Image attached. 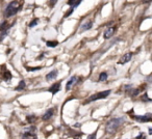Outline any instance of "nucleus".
Returning a JSON list of instances; mask_svg holds the SVG:
<instances>
[{"label":"nucleus","mask_w":152,"mask_h":139,"mask_svg":"<svg viewBox=\"0 0 152 139\" xmlns=\"http://www.w3.org/2000/svg\"><path fill=\"white\" fill-rule=\"evenodd\" d=\"M37 23H39V19H35V20H33L31 23H30V24H29V27L31 28V27H33V26L37 25Z\"/></svg>","instance_id":"aec40b11"},{"label":"nucleus","mask_w":152,"mask_h":139,"mask_svg":"<svg viewBox=\"0 0 152 139\" xmlns=\"http://www.w3.org/2000/svg\"><path fill=\"white\" fill-rule=\"evenodd\" d=\"M77 81H78V78H77V77H76V76H73V77H72L71 79H70L69 81L67 82L66 90H67V91H69L70 89H71V88H72V86L75 85V84L77 83Z\"/></svg>","instance_id":"6e6552de"},{"label":"nucleus","mask_w":152,"mask_h":139,"mask_svg":"<svg viewBox=\"0 0 152 139\" xmlns=\"http://www.w3.org/2000/svg\"><path fill=\"white\" fill-rule=\"evenodd\" d=\"M35 119H37V116H35V115H29V116H27L28 122H33Z\"/></svg>","instance_id":"6ab92c4d"},{"label":"nucleus","mask_w":152,"mask_h":139,"mask_svg":"<svg viewBox=\"0 0 152 139\" xmlns=\"http://www.w3.org/2000/svg\"><path fill=\"white\" fill-rule=\"evenodd\" d=\"M86 139H96V132H94L93 134H91V135H89L88 136V138Z\"/></svg>","instance_id":"5701e85b"},{"label":"nucleus","mask_w":152,"mask_h":139,"mask_svg":"<svg viewBox=\"0 0 152 139\" xmlns=\"http://www.w3.org/2000/svg\"><path fill=\"white\" fill-rule=\"evenodd\" d=\"M124 122L123 117H117V118H112L109 119L107 124L105 126V130L106 133L108 134H114L116 131L119 129V127L122 126V124Z\"/></svg>","instance_id":"f257e3e1"},{"label":"nucleus","mask_w":152,"mask_h":139,"mask_svg":"<svg viewBox=\"0 0 152 139\" xmlns=\"http://www.w3.org/2000/svg\"><path fill=\"white\" fill-rule=\"evenodd\" d=\"M110 94V90H105V91H101V92H98L96 94H93L86 100L84 104H89L91 102H94V101H97V100H102V99H106L107 96Z\"/></svg>","instance_id":"7ed1b4c3"},{"label":"nucleus","mask_w":152,"mask_h":139,"mask_svg":"<svg viewBox=\"0 0 152 139\" xmlns=\"http://www.w3.org/2000/svg\"><path fill=\"white\" fill-rule=\"evenodd\" d=\"M1 76H2V79L5 81V82H9V80L12 79V74H11V72L9 71H5L1 73Z\"/></svg>","instance_id":"ddd939ff"},{"label":"nucleus","mask_w":152,"mask_h":139,"mask_svg":"<svg viewBox=\"0 0 152 139\" xmlns=\"http://www.w3.org/2000/svg\"><path fill=\"white\" fill-rule=\"evenodd\" d=\"M135 120H138L139 122H150L152 119V114L147 113L145 115H137V116H132Z\"/></svg>","instance_id":"39448f33"},{"label":"nucleus","mask_w":152,"mask_h":139,"mask_svg":"<svg viewBox=\"0 0 152 139\" xmlns=\"http://www.w3.org/2000/svg\"><path fill=\"white\" fill-rule=\"evenodd\" d=\"M58 72L56 71V70H53L52 72H50L49 74L46 75V80L47 81H50V80H54L56 77H58Z\"/></svg>","instance_id":"9d476101"},{"label":"nucleus","mask_w":152,"mask_h":139,"mask_svg":"<svg viewBox=\"0 0 152 139\" xmlns=\"http://www.w3.org/2000/svg\"><path fill=\"white\" fill-rule=\"evenodd\" d=\"M93 26V22L92 21H88L86 22L84 24H82V26L80 27V31H84V30H90V29L92 28Z\"/></svg>","instance_id":"f8f14e48"},{"label":"nucleus","mask_w":152,"mask_h":139,"mask_svg":"<svg viewBox=\"0 0 152 139\" xmlns=\"http://www.w3.org/2000/svg\"><path fill=\"white\" fill-rule=\"evenodd\" d=\"M142 100H143V101H145V102H150V101H151V99H149V98H148V94H144V96L142 98Z\"/></svg>","instance_id":"4be33fe9"},{"label":"nucleus","mask_w":152,"mask_h":139,"mask_svg":"<svg viewBox=\"0 0 152 139\" xmlns=\"http://www.w3.org/2000/svg\"><path fill=\"white\" fill-rule=\"evenodd\" d=\"M115 31H116V27H108V28L104 31V34H103L104 39H105V40H109V39L114 35Z\"/></svg>","instance_id":"0eeeda50"},{"label":"nucleus","mask_w":152,"mask_h":139,"mask_svg":"<svg viewBox=\"0 0 152 139\" xmlns=\"http://www.w3.org/2000/svg\"><path fill=\"white\" fill-rule=\"evenodd\" d=\"M106 79H107V74H106L105 72L101 73L100 76H99V81H105Z\"/></svg>","instance_id":"a211bd4d"},{"label":"nucleus","mask_w":152,"mask_h":139,"mask_svg":"<svg viewBox=\"0 0 152 139\" xmlns=\"http://www.w3.org/2000/svg\"><path fill=\"white\" fill-rule=\"evenodd\" d=\"M148 130H149V134H150V135H151V134H152V129H151V128H149V129H148Z\"/></svg>","instance_id":"393cba45"},{"label":"nucleus","mask_w":152,"mask_h":139,"mask_svg":"<svg viewBox=\"0 0 152 139\" xmlns=\"http://www.w3.org/2000/svg\"><path fill=\"white\" fill-rule=\"evenodd\" d=\"M131 58H132V53L131 52H128V53L122 55V57L119 59L118 63H119V65H125V63H127L128 61H130Z\"/></svg>","instance_id":"423d86ee"},{"label":"nucleus","mask_w":152,"mask_h":139,"mask_svg":"<svg viewBox=\"0 0 152 139\" xmlns=\"http://www.w3.org/2000/svg\"><path fill=\"white\" fill-rule=\"evenodd\" d=\"M26 70L29 72H33V71H37V70H41V68L40 67H37V68H27L26 67Z\"/></svg>","instance_id":"412c9836"},{"label":"nucleus","mask_w":152,"mask_h":139,"mask_svg":"<svg viewBox=\"0 0 152 139\" xmlns=\"http://www.w3.org/2000/svg\"><path fill=\"white\" fill-rule=\"evenodd\" d=\"M35 130L37 129L35 127H30L29 129H26V132L22 139H37V135H35Z\"/></svg>","instance_id":"20e7f679"},{"label":"nucleus","mask_w":152,"mask_h":139,"mask_svg":"<svg viewBox=\"0 0 152 139\" xmlns=\"http://www.w3.org/2000/svg\"><path fill=\"white\" fill-rule=\"evenodd\" d=\"M50 92H51L52 94H55L56 92H58V91L60 90V82H58V83H54L53 85L51 86V87L49 88L48 89Z\"/></svg>","instance_id":"1a4fd4ad"},{"label":"nucleus","mask_w":152,"mask_h":139,"mask_svg":"<svg viewBox=\"0 0 152 139\" xmlns=\"http://www.w3.org/2000/svg\"><path fill=\"white\" fill-rule=\"evenodd\" d=\"M54 114V109H49V110L46 111V113L43 115V120H48L50 119Z\"/></svg>","instance_id":"9b49d317"},{"label":"nucleus","mask_w":152,"mask_h":139,"mask_svg":"<svg viewBox=\"0 0 152 139\" xmlns=\"http://www.w3.org/2000/svg\"><path fill=\"white\" fill-rule=\"evenodd\" d=\"M73 11H74V9H70V11H68L66 13V15H65V18H67L68 17V16H70V15L72 14V13H73Z\"/></svg>","instance_id":"b1692460"},{"label":"nucleus","mask_w":152,"mask_h":139,"mask_svg":"<svg viewBox=\"0 0 152 139\" xmlns=\"http://www.w3.org/2000/svg\"><path fill=\"white\" fill-rule=\"evenodd\" d=\"M21 9V4L18 1H13L6 6L5 11H4V17L5 18H9L13 17L15 15L17 14L18 11H20Z\"/></svg>","instance_id":"f03ea898"},{"label":"nucleus","mask_w":152,"mask_h":139,"mask_svg":"<svg viewBox=\"0 0 152 139\" xmlns=\"http://www.w3.org/2000/svg\"><path fill=\"white\" fill-rule=\"evenodd\" d=\"M5 30H9V25L6 21H4V22H2L0 24V31L2 32V31H5Z\"/></svg>","instance_id":"2eb2a0df"},{"label":"nucleus","mask_w":152,"mask_h":139,"mask_svg":"<svg viewBox=\"0 0 152 139\" xmlns=\"http://www.w3.org/2000/svg\"><path fill=\"white\" fill-rule=\"evenodd\" d=\"M25 87H26L25 81H24V80H21L20 83H19V85L16 87V90H23Z\"/></svg>","instance_id":"dca6fc26"},{"label":"nucleus","mask_w":152,"mask_h":139,"mask_svg":"<svg viewBox=\"0 0 152 139\" xmlns=\"http://www.w3.org/2000/svg\"><path fill=\"white\" fill-rule=\"evenodd\" d=\"M80 3H81L80 0H70V1H68V4L71 6L72 9H74L75 7H77V6L79 5Z\"/></svg>","instance_id":"4468645a"},{"label":"nucleus","mask_w":152,"mask_h":139,"mask_svg":"<svg viewBox=\"0 0 152 139\" xmlns=\"http://www.w3.org/2000/svg\"><path fill=\"white\" fill-rule=\"evenodd\" d=\"M46 45H47V47H49V48H54V47H56V46L58 45V43L56 42V41H48L46 43Z\"/></svg>","instance_id":"f3484780"}]
</instances>
